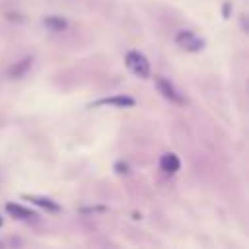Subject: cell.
<instances>
[{
  "mask_svg": "<svg viewBox=\"0 0 249 249\" xmlns=\"http://www.w3.org/2000/svg\"><path fill=\"white\" fill-rule=\"evenodd\" d=\"M31 62H33V60H31L29 56L23 58V60H19V62H16V64L8 70V76H10V78H21V76L31 68Z\"/></svg>",
  "mask_w": 249,
  "mask_h": 249,
  "instance_id": "obj_7",
  "label": "cell"
},
{
  "mask_svg": "<svg viewBox=\"0 0 249 249\" xmlns=\"http://www.w3.org/2000/svg\"><path fill=\"white\" fill-rule=\"evenodd\" d=\"M43 25H45L49 31H64L68 23H66V19H62V18H58V16H49V18L43 19Z\"/></svg>",
  "mask_w": 249,
  "mask_h": 249,
  "instance_id": "obj_8",
  "label": "cell"
},
{
  "mask_svg": "<svg viewBox=\"0 0 249 249\" xmlns=\"http://www.w3.org/2000/svg\"><path fill=\"white\" fill-rule=\"evenodd\" d=\"M23 198L25 200H29V202H35V204H39L41 208H47V210H53V212H56V210H60V206L53 200V198H45V196H35V195H23Z\"/></svg>",
  "mask_w": 249,
  "mask_h": 249,
  "instance_id": "obj_6",
  "label": "cell"
},
{
  "mask_svg": "<svg viewBox=\"0 0 249 249\" xmlns=\"http://www.w3.org/2000/svg\"><path fill=\"white\" fill-rule=\"evenodd\" d=\"M160 165H161V169L165 173H175V171H179L181 161H179V158L175 154H163L161 160H160Z\"/></svg>",
  "mask_w": 249,
  "mask_h": 249,
  "instance_id": "obj_5",
  "label": "cell"
},
{
  "mask_svg": "<svg viewBox=\"0 0 249 249\" xmlns=\"http://www.w3.org/2000/svg\"><path fill=\"white\" fill-rule=\"evenodd\" d=\"M175 43H177L181 49L191 51V53L200 51V49L204 47V41H202L200 37H196L193 31H187V29H183V31H179V33L175 35Z\"/></svg>",
  "mask_w": 249,
  "mask_h": 249,
  "instance_id": "obj_2",
  "label": "cell"
},
{
  "mask_svg": "<svg viewBox=\"0 0 249 249\" xmlns=\"http://www.w3.org/2000/svg\"><path fill=\"white\" fill-rule=\"evenodd\" d=\"M124 62H126L128 70H130L134 76H138V78H148V76H150V62L146 60V56H144L142 53H138V51L126 53Z\"/></svg>",
  "mask_w": 249,
  "mask_h": 249,
  "instance_id": "obj_1",
  "label": "cell"
},
{
  "mask_svg": "<svg viewBox=\"0 0 249 249\" xmlns=\"http://www.w3.org/2000/svg\"><path fill=\"white\" fill-rule=\"evenodd\" d=\"M156 88L160 89V93L165 97V99H169L171 103H177V105H183L185 103V99L181 97V93L171 86V82L169 80H165L163 76H158L156 78Z\"/></svg>",
  "mask_w": 249,
  "mask_h": 249,
  "instance_id": "obj_3",
  "label": "cell"
},
{
  "mask_svg": "<svg viewBox=\"0 0 249 249\" xmlns=\"http://www.w3.org/2000/svg\"><path fill=\"white\" fill-rule=\"evenodd\" d=\"M0 226H2V220H0Z\"/></svg>",
  "mask_w": 249,
  "mask_h": 249,
  "instance_id": "obj_11",
  "label": "cell"
},
{
  "mask_svg": "<svg viewBox=\"0 0 249 249\" xmlns=\"http://www.w3.org/2000/svg\"><path fill=\"white\" fill-rule=\"evenodd\" d=\"M91 105H113V107H132L134 105V99L132 97H126V95H115V97H105V99H97L93 101Z\"/></svg>",
  "mask_w": 249,
  "mask_h": 249,
  "instance_id": "obj_4",
  "label": "cell"
},
{
  "mask_svg": "<svg viewBox=\"0 0 249 249\" xmlns=\"http://www.w3.org/2000/svg\"><path fill=\"white\" fill-rule=\"evenodd\" d=\"M115 169H117V173H128V165L123 163V161H119V163L115 165Z\"/></svg>",
  "mask_w": 249,
  "mask_h": 249,
  "instance_id": "obj_10",
  "label": "cell"
},
{
  "mask_svg": "<svg viewBox=\"0 0 249 249\" xmlns=\"http://www.w3.org/2000/svg\"><path fill=\"white\" fill-rule=\"evenodd\" d=\"M6 210H8V212H10L12 216L19 218V220L35 218V214H33L31 210H27V208H23V206H19V204H14V202H8V204H6Z\"/></svg>",
  "mask_w": 249,
  "mask_h": 249,
  "instance_id": "obj_9",
  "label": "cell"
}]
</instances>
